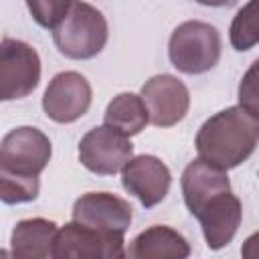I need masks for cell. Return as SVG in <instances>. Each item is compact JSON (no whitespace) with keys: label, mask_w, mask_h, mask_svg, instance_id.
Masks as SVG:
<instances>
[{"label":"cell","mask_w":259,"mask_h":259,"mask_svg":"<svg viewBox=\"0 0 259 259\" xmlns=\"http://www.w3.org/2000/svg\"><path fill=\"white\" fill-rule=\"evenodd\" d=\"M53 156L51 140L32 125L10 130L0 144V198L6 204L36 200L40 172Z\"/></svg>","instance_id":"6da1fadb"},{"label":"cell","mask_w":259,"mask_h":259,"mask_svg":"<svg viewBox=\"0 0 259 259\" xmlns=\"http://www.w3.org/2000/svg\"><path fill=\"white\" fill-rule=\"evenodd\" d=\"M259 144V119L241 105L221 109L198 130L194 146L198 158L223 170L243 164Z\"/></svg>","instance_id":"7a4b0ae2"},{"label":"cell","mask_w":259,"mask_h":259,"mask_svg":"<svg viewBox=\"0 0 259 259\" xmlns=\"http://www.w3.org/2000/svg\"><path fill=\"white\" fill-rule=\"evenodd\" d=\"M109 36V26L101 10L95 6L73 0L63 20L53 28V42L61 55L75 61L97 57Z\"/></svg>","instance_id":"3957f363"},{"label":"cell","mask_w":259,"mask_h":259,"mask_svg":"<svg viewBox=\"0 0 259 259\" xmlns=\"http://www.w3.org/2000/svg\"><path fill=\"white\" fill-rule=\"evenodd\" d=\"M223 40L217 26L202 20H186L170 34L168 59L180 73L200 75L217 67Z\"/></svg>","instance_id":"277c9868"},{"label":"cell","mask_w":259,"mask_h":259,"mask_svg":"<svg viewBox=\"0 0 259 259\" xmlns=\"http://www.w3.org/2000/svg\"><path fill=\"white\" fill-rule=\"evenodd\" d=\"M40 81V57L34 47L18 38L0 45V99L12 101L30 95Z\"/></svg>","instance_id":"5b68a950"},{"label":"cell","mask_w":259,"mask_h":259,"mask_svg":"<svg viewBox=\"0 0 259 259\" xmlns=\"http://www.w3.org/2000/svg\"><path fill=\"white\" fill-rule=\"evenodd\" d=\"M125 235L105 233L77 221L59 229L55 259H121L125 257Z\"/></svg>","instance_id":"8992f818"},{"label":"cell","mask_w":259,"mask_h":259,"mask_svg":"<svg viewBox=\"0 0 259 259\" xmlns=\"http://www.w3.org/2000/svg\"><path fill=\"white\" fill-rule=\"evenodd\" d=\"M134 158L130 136L103 123L89 130L79 142V162L93 174L113 176Z\"/></svg>","instance_id":"52a82bcc"},{"label":"cell","mask_w":259,"mask_h":259,"mask_svg":"<svg viewBox=\"0 0 259 259\" xmlns=\"http://www.w3.org/2000/svg\"><path fill=\"white\" fill-rule=\"evenodd\" d=\"M93 99V89L87 77L77 71L57 73L42 95V109L49 119L57 123H73L83 117Z\"/></svg>","instance_id":"ba28073f"},{"label":"cell","mask_w":259,"mask_h":259,"mask_svg":"<svg viewBox=\"0 0 259 259\" xmlns=\"http://www.w3.org/2000/svg\"><path fill=\"white\" fill-rule=\"evenodd\" d=\"M148 113L150 123L158 127H172L182 121L190 109L188 87L174 75L162 73L150 77L140 91Z\"/></svg>","instance_id":"9c48e42d"},{"label":"cell","mask_w":259,"mask_h":259,"mask_svg":"<svg viewBox=\"0 0 259 259\" xmlns=\"http://www.w3.org/2000/svg\"><path fill=\"white\" fill-rule=\"evenodd\" d=\"M132 204L111 192H87L81 194L73 202L71 221H77L81 225L105 231V233H121L132 225Z\"/></svg>","instance_id":"30bf717a"},{"label":"cell","mask_w":259,"mask_h":259,"mask_svg":"<svg viewBox=\"0 0 259 259\" xmlns=\"http://www.w3.org/2000/svg\"><path fill=\"white\" fill-rule=\"evenodd\" d=\"M121 184L123 188L136 196L142 206L152 208L160 204L172 184L170 168L152 154L134 156L121 170Z\"/></svg>","instance_id":"8fae6325"},{"label":"cell","mask_w":259,"mask_h":259,"mask_svg":"<svg viewBox=\"0 0 259 259\" xmlns=\"http://www.w3.org/2000/svg\"><path fill=\"white\" fill-rule=\"evenodd\" d=\"M194 217L200 223L206 247L219 251L225 245H229L237 235L243 219V206L241 200L231 190H227L208 198Z\"/></svg>","instance_id":"7c38bea8"},{"label":"cell","mask_w":259,"mask_h":259,"mask_svg":"<svg viewBox=\"0 0 259 259\" xmlns=\"http://www.w3.org/2000/svg\"><path fill=\"white\" fill-rule=\"evenodd\" d=\"M180 186H182L184 204L188 212L194 217L208 198L231 190V180L227 176V170L212 166L202 158H196L184 168Z\"/></svg>","instance_id":"4fadbf2b"},{"label":"cell","mask_w":259,"mask_h":259,"mask_svg":"<svg viewBox=\"0 0 259 259\" xmlns=\"http://www.w3.org/2000/svg\"><path fill=\"white\" fill-rule=\"evenodd\" d=\"M59 227L49 219L18 221L10 235V253L22 259H49L55 257V239Z\"/></svg>","instance_id":"5bb4252c"},{"label":"cell","mask_w":259,"mask_h":259,"mask_svg":"<svg viewBox=\"0 0 259 259\" xmlns=\"http://www.w3.org/2000/svg\"><path fill=\"white\" fill-rule=\"evenodd\" d=\"M125 255L132 259H152V257H176L184 259L190 255L188 241L166 225H154L134 237Z\"/></svg>","instance_id":"9a60e30c"},{"label":"cell","mask_w":259,"mask_h":259,"mask_svg":"<svg viewBox=\"0 0 259 259\" xmlns=\"http://www.w3.org/2000/svg\"><path fill=\"white\" fill-rule=\"evenodd\" d=\"M103 123L119 130L125 136L140 134L150 123V113L142 95L127 93V91L115 95L105 107Z\"/></svg>","instance_id":"2e32d148"},{"label":"cell","mask_w":259,"mask_h":259,"mask_svg":"<svg viewBox=\"0 0 259 259\" xmlns=\"http://www.w3.org/2000/svg\"><path fill=\"white\" fill-rule=\"evenodd\" d=\"M229 40L239 53L259 45V0H249L239 8L229 28Z\"/></svg>","instance_id":"e0dca14e"},{"label":"cell","mask_w":259,"mask_h":259,"mask_svg":"<svg viewBox=\"0 0 259 259\" xmlns=\"http://www.w3.org/2000/svg\"><path fill=\"white\" fill-rule=\"evenodd\" d=\"M24 2H26V8L32 20L38 26L53 30L63 20L73 0H24Z\"/></svg>","instance_id":"ac0fdd59"},{"label":"cell","mask_w":259,"mask_h":259,"mask_svg":"<svg viewBox=\"0 0 259 259\" xmlns=\"http://www.w3.org/2000/svg\"><path fill=\"white\" fill-rule=\"evenodd\" d=\"M237 97H239V105L259 119V59H255L251 67L245 71L239 83Z\"/></svg>","instance_id":"d6986e66"},{"label":"cell","mask_w":259,"mask_h":259,"mask_svg":"<svg viewBox=\"0 0 259 259\" xmlns=\"http://www.w3.org/2000/svg\"><path fill=\"white\" fill-rule=\"evenodd\" d=\"M241 255L247 259H259V231L249 235L241 247Z\"/></svg>","instance_id":"ffe728a7"},{"label":"cell","mask_w":259,"mask_h":259,"mask_svg":"<svg viewBox=\"0 0 259 259\" xmlns=\"http://www.w3.org/2000/svg\"><path fill=\"white\" fill-rule=\"evenodd\" d=\"M202 6H210V8H225V6H233L237 0H194Z\"/></svg>","instance_id":"44dd1931"}]
</instances>
